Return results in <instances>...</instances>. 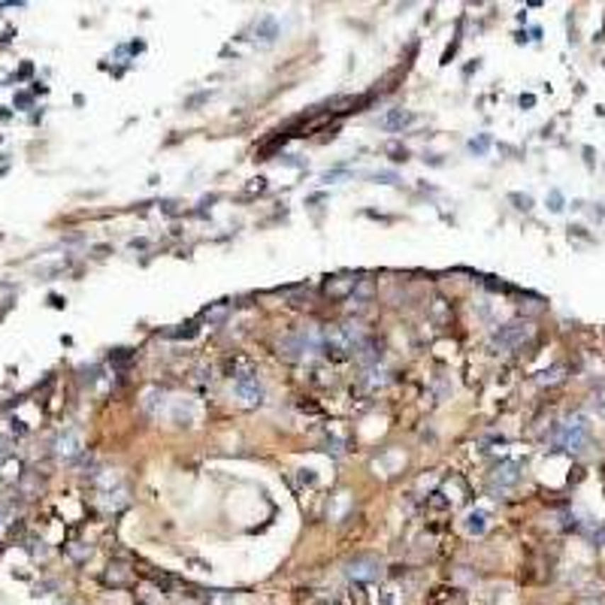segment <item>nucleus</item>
<instances>
[{
  "instance_id": "obj_15",
  "label": "nucleus",
  "mask_w": 605,
  "mask_h": 605,
  "mask_svg": "<svg viewBox=\"0 0 605 605\" xmlns=\"http://www.w3.org/2000/svg\"><path fill=\"white\" fill-rule=\"evenodd\" d=\"M349 599H351V605H369V602H366V596H363V590H361V587H354V590H351V596H349Z\"/></svg>"
},
{
  "instance_id": "obj_6",
  "label": "nucleus",
  "mask_w": 605,
  "mask_h": 605,
  "mask_svg": "<svg viewBox=\"0 0 605 605\" xmlns=\"http://www.w3.org/2000/svg\"><path fill=\"white\" fill-rule=\"evenodd\" d=\"M55 451H58V457H64V460H73V457L82 451V436L76 430L61 433L58 442H55Z\"/></svg>"
},
{
  "instance_id": "obj_4",
  "label": "nucleus",
  "mask_w": 605,
  "mask_h": 605,
  "mask_svg": "<svg viewBox=\"0 0 605 605\" xmlns=\"http://www.w3.org/2000/svg\"><path fill=\"white\" fill-rule=\"evenodd\" d=\"M587 442V424L584 418H569L566 424H560L557 430V445L560 448H569V451H581V445Z\"/></svg>"
},
{
  "instance_id": "obj_14",
  "label": "nucleus",
  "mask_w": 605,
  "mask_h": 605,
  "mask_svg": "<svg viewBox=\"0 0 605 605\" xmlns=\"http://www.w3.org/2000/svg\"><path fill=\"white\" fill-rule=\"evenodd\" d=\"M560 373H563V369H560V366H557V369H548V373H542V378H539V385H548V382H557V378H560Z\"/></svg>"
},
{
  "instance_id": "obj_12",
  "label": "nucleus",
  "mask_w": 605,
  "mask_h": 605,
  "mask_svg": "<svg viewBox=\"0 0 605 605\" xmlns=\"http://www.w3.org/2000/svg\"><path fill=\"white\" fill-rule=\"evenodd\" d=\"M485 526H487V514L485 511H469L466 514V521H463V530L466 533L478 536V533H485Z\"/></svg>"
},
{
  "instance_id": "obj_11",
  "label": "nucleus",
  "mask_w": 605,
  "mask_h": 605,
  "mask_svg": "<svg viewBox=\"0 0 605 605\" xmlns=\"http://www.w3.org/2000/svg\"><path fill=\"white\" fill-rule=\"evenodd\" d=\"M414 121V115L412 112H402V109H394V112H388V115L382 118V125L388 128V130H400V128H406V125H412Z\"/></svg>"
},
{
  "instance_id": "obj_20",
  "label": "nucleus",
  "mask_w": 605,
  "mask_h": 605,
  "mask_svg": "<svg viewBox=\"0 0 605 605\" xmlns=\"http://www.w3.org/2000/svg\"><path fill=\"white\" fill-rule=\"evenodd\" d=\"M4 518H6V511H4V509H0V524H4Z\"/></svg>"
},
{
  "instance_id": "obj_9",
  "label": "nucleus",
  "mask_w": 605,
  "mask_h": 605,
  "mask_svg": "<svg viewBox=\"0 0 605 605\" xmlns=\"http://www.w3.org/2000/svg\"><path fill=\"white\" fill-rule=\"evenodd\" d=\"M254 33H257V40H261V43H273V40L278 37V25H276V18H273V16H264L261 21H257Z\"/></svg>"
},
{
  "instance_id": "obj_13",
  "label": "nucleus",
  "mask_w": 605,
  "mask_h": 605,
  "mask_svg": "<svg viewBox=\"0 0 605 605\" xmlns=\"http://www.w3.org/2000/svg\"><path fill=\"white\" fill-rule=\"evenodd\" d=\"M590 406H593V412H596L599 418H605V394H596V397H593Z\"/></svg>"
},
{
  "instance_id": "obj_5",
  "label": "nucleus",
  "mask_w": 605,
  "mask_h": 605,
  "mask_svg": "<svg viewBox=\"0 0 605 605\" xmlns=\"http://www.w3.org/2000/svg\"><path fill=\"white\" fill-rule=\"evenodd\" d=\"M237 394L245 402H251V406L264 400V385H261V378H257V373H242L237 378Z\"/></svg>"
},
{
  "instance_id": "obj_18",
  "label": "nucleus",
  "mask_w": 605,
  "mask_h": 605,
  "mask_svg": "<svg viewBox=\"0 0 605 605\" xmlns=\"http://www.w3.org/2000/svg\"><path fill=\"white\" fill-rule=\"evenodd\" d=\"M378 605H397L394 590H385V593H382V602H378Z\"/></svg>"
},
{
  "instance_id": "obj_19",
  "label": "nucleus",
  "mask_w": 605,
  "mask_h": 605,
  "mask_svg": "<svg viewBox=\"0 0 605 605\" xmlns=\"http://www.w3.org/2000/svg\"><path fill=\"white\" fill-rule=\"evenodd\" d=\"M469 149H473V152H485V149H487V140H478V142L469 145Z\"/></svg>"
},
{
  "instance_id": "obj_16",
  "label": "nucleus",
  "mask_w": 605,
  "mask_h": 605,
  "mask_svg": "<svg viewBox=\"0 0 605 605\" xmlns=\"http://www.w3.org/2000/svg\"><path fill=\"white\" fill-rule=\"evenodd\" d=\"M9 445H13V442H9V436L0 433V460H4V457H9Z\"/></svg>"
},
{
  "instance_id": "obj_10",
  "label": "nucleus",
  "mask_w": 605,
  "mask_h": 605,
  "mask_svg": "<svg viewBox=\"0 0 605 605\" xmlns=\"http://www.w3.org/2000/svg\"><path fill=\"white\" fill-rule=\"evenodd\" d=\"M354 354L361 357V363H366V366H375L378 361H382V345H375V342H369V339H366V342L361 345V349L354 351Z\"/></svg>"
},
{
  "instance_id": "obj_17",
  "label": "nucleus",
  "mask_w": 605,
  "mask_h": 605,
  "mask_svg": "<svg viewBox=\"0 0 605 605\" xmlns=\"http://www.w3.org/2000/svg\"><path fill=\"white\" fill-rule=\"evenodd\" d=\"M300 481H302V485H315V475H312V469H300Z\"/></svg>"
},
{
  "instance_id": "obj_8",
  "label": "nucleus",
  "mask_w": 605,
  "mask_h": 605,
  "mask_svg": "<svg viewBox=\"0 0 605 605\" xmlns=\"http://www.w3.org/2000/svg\"><path fill=\"white\" fill-rule=\"evenodd\" d=\"M357 288V276H336L327 282V294L333 297H345V294H351V290Z\"/></svg>"
},
{
  "instance_id": "obj_7",
  "label": "nucleus",
  "mask_w": 605,
  "mask_h": 605,
  "mask_svg": "<svg viewBox=\"0 0 605 605\" xmlns=\"http://www.w3.org/2000/svg\"><path fill=\"white\" fill-rule=\"evenodd\" d=\"M518 478H521V466L514 460H506L494 469V485H499V487H514Z\"/></svg>"
},
{
  "instance_id": "obj_3",
  "label": "nucleus",
  "mask_w": 605,
  "mask_h": 605,
  "mask_svg": "<svg viewBox=\"0 0 605 605\" xmlns=\"http://www.w3.org/2000/svg\"><path fill=\"white\" fill-rule=\"evenodd\" d=\"M345 575L351 581H357V584H363V581H378L385 575V563L378 557L363 554V557H354L345 563Z\"/></svg>"
},
{
  "instance_id": "obj_1",
  "label": "nucleus",
  "mask_w": 605,
  "mask_h": 605,
  "mask_svg": "<svg viewBox=\"0 0 605 605\" xmlns=\"http://www.w3.org/2000/svg\"><path fill=\"white\" fill-rule=\"evenodd\" d=\"M530 336H533V324L530 321H509V324H502L494 336H490V349H494L497 354H506V351L521 349Z\"/></svg>"
},
{
  "instance_id": "obj_2",
  "label": "nucleus",
  "mask_w": 605,
  "mask_h": 605,
  "mask_svg": "<svg viewBox=\"0 0 605 605\" xmlns=\"http://www.w3.org/2000/svg\"><path fill=\"white\" fill-rule=\"evenodd\" d=\"M315 351H321V339L309 330H297L278 342V354L288 357V361H302V357H309Z\"/></svg>"
}]
</instances>
